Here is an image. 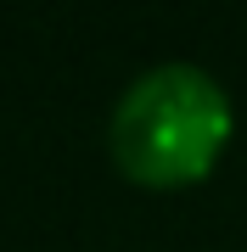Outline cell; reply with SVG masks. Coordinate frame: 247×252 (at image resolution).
<instances>
[{
    "label": "cell",
    "mask_w": 247,
    "mask_h": 252,
    "mask_svg": "<svg viewBox=\"0 0 247 252\" xmlns=\"http://www.w3.org/2000/svg\"><path fill=\"white\" fill-rule=\"evenodd\" d=\"M112 157L141 185H191L230 140V95L197 62H157L124 84L112 107Z\"/></svg>",
    "instance_id": "cell-1"
}]
</instances>
